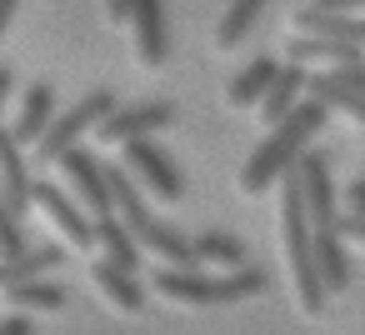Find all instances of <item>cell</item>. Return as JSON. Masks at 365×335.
<instances>
[{"mask_svg": "<svg viewBox=\"0 0 365 335\" xmlns=\"http://www.w3.org/2000/svg\"><path fill=\"white\" fill-rule=\"evenodd\" d=\"M340 230H345L355 245H365V215H355V210H350V215H340Z\"/></svg>", "mask_w": 365, "mask_h": 335, "instance_id": "28", "label": "cell"}, {"mask_svg": "<svg viewBox=\"0 0 365 335\" xmlns=\"http://www.w3.org/2000/svg\"><path fill=\"white\" fill-rule=\"evenodd\" d=\"M51 120H56V91H51L46 81H36V86L21 96V110H16V120H11V135H16L21 145H36V140L51 130Z\"/></svg>", "mask_w": 365, "mask_h": 335, "instance_id": "14", "label": "cell"}, {"mask_svg": "<svg viewBox=\"0 0 365 335\" xmlns=\"http://www.w3.org/2000/svg\"><path fill=\"white\" fill-rule=\"evenodd\" d=\"M106 11H110V21L120 26V21H130V0H106Z\"/></svg>", "mask_w": 365, "mask_h": 335, "instance_id": "30", "label": "cell"}, {"mask_svg": "<svg viewBox=\"0 0 365 335\" xmlns=\"http://www.w3.org/2000/svg\"><path fill=\"white\" fill-rule=\"evenodd\" d=\"M31 205L51 220V230H56L71 250H91V245H96V220L71 200V190H66V185L36 180V185H31Z\"/></svg>", "mask_w": 365, "mask_h": 335, "instance_id": "8", "label": "cell"}, {"mask_svg": "<svg viewBox=\"0 0 365 335\" xmlns=\"http://www.w3.org/2000/svg\"><path fill=\"white\" fill-rule=\"evenodd\" d=\"M125 26L135 31V61L145 71L165 66L170 41H165V6H160V0H130V21Z\"/></svg>", "mask_w": 365, "mask_h": 335, "instance_id": "10", "label": "cell"}, {"mask_svg": "<svg viewBox=\"0 0 365 335\" xmlns=\"http://www.w3.org/2000/svg\"><path fill=\"white\" fill-rule=\"evenodd\" d=\"M280 250H285V270H290V290H295L300 315H320L325 310V285H320V265H315L305 200H300V185L290 175L280 180Z\"/></svg>", "mask_w": 365, "mask_h": 335, "instance_id": "4", "label": "cell"}, {"mask_svg": "<svg viewBox=\"0 0 365 335\" xmlns=\"http://www.w3.org/2000/svg\"><path fill=\"white\" fill-rule=\"evenodd\" d=\"M295 36H335L350 46H365V16H325V11H300L295 16Z\"/></svg>", "mask_w": 365, "mask_h": 335, "instance_id": "22", "label": "cell"}, {"mask_svg": "<svg viewBox=\"0 0 365 335\" xmlns=\"http://www.w3.org/2000/svg\"><path fill=\"white\" fill-rule=\"evenodd\" d=\"M310 11H325V16H365V0H310Z\"/></svg>", "mask_w": 365, "mask_h": 335, "instance_id": "25", "label": "cell"}, {"mask_svg": "<svg viewBox=\"0 0 365 335\" xmlns=\"http://www.w3.org/2000/svg\"><path fill=\"white\" fill-rule=\"evenodd\" d=\"M190 250H195V265L200 270H240L245 265V245L230 230H205V235L190 240Z\"/></svg>", "mask_w": 365, "mask_h": 335, "instance_id": "20", "label": "cell"}, {"mask_svg": "<svg viewBox=\"0 0 365 335\" xmlns=\"http://www.w3.org/2000/svg\"><path fill=\"white\" fill-rule=\"evenodd\" d=\"M305 96H310V100H320L325 110H335V115H350L355 125H365V96H360V91H350L340 76H310Z\"/></svg>", "mask_w": 365, "mask_h": 335, "instance_id": "21", "label": "cell"}, {"mask_svg": "<svg viewBox=\"0 0 365 335\" xmlns=\"http://www.w3.org/2000/svg\"><path fill=\"white\" fill-rule=\"evenodd\" d=\"M110 110H115V96H110V91H86L71 110H56L51 130L36 140V160H61V155H66L71 145H81Z\"/></svg>", "mask_w": 365, "mask_h": 335, "instance_id": "5", "label": "cell"}, {"mask_svg": "<svg viewBox=\"0 0 365 335\" xmlns=\"http://www.w3.org/2000/svg\"><path fill=\"white\" fill-rule=\"evenodd\" d=\"M265 6H270V0H230L225 16H220V26H215V46H220V51H235V46L250 36V26L260 21Z\"/></svg>", "mask_w": 365, "mask_h": 335, "instance_id": "23", "label": "cell"}, {"mask_svg": "<svg viewBox=\"0 0 365 335\" xmlns=\"http://www.w3.org/2000/svg\"><path fill=\"white\" fill-rule=\"evenodd\" d=\"M56 165H61V180H66L71 200H76L91 220L115 215V205H110V185H106V160H96L86 145H71Z\"/></svg>", "mask_w": 365, "mask_h": 335, "instance_id": "6", "label": "cell"}, {"mask_svg": "<svg viewBox=\"0 0 365 335\" xmlns=\"http://www.w3.org/2000/svg\"><path fill=\"white\" fill-rule=\"evenodd\" d=\"M355 61H365V46H350V41H335V36H295L290 41V51H285V66H330V71H340V66H355Z\"/></svg>", "mask_w": 365, "mask_h": 335, "instance_id": "12", "label": "cell"}, {"mask_svg": "<svg viewBox=\"0 0 365 335\" xmlns=\"http://www.w3.org/2000/svg\"><path fill=\"white\" fill-rule=\"evenodd\" d=\"M120 165H125L130 180H135L145 195H155V200H180V195H185V180H180L175 160H170L155 140H130V145H120Z\"/></svg>", "mask_w": 365, "mask_h": 335, "instance_id": "7", "label": "cell"}, {"mask_svg": "<svg viewBox=\"0 0 365 335\" xmlns=\"http://www.w3.org/2000/svg\"><path fill=\"white\" fill-rule=\"evenodd\" d=\"M305 86H310V76H305L300 66H280V76L270 81L265 100L255 105V110H260V120H265V125H280V120L305 100Z\"/></svg>", "mask_w": 365, "mask_h": 335, "instance_id": "16", "label": "cell"}, {"mask_svg": "<svg viewBox=\"0 0 365 335\" xmlns=\"http://www.w3.org/2000/svg\"><path fill=\"white\" fill-rule=\"evenodd\" d=\"M91 280H96L101 300H106L115 315H140V310H145V285H140L130 270H120V265H110V260H96V265H91Z\"/></svg>", "mask_w": 365, "mask_h": 335, "instance_id": "13", "label": "cell"}, {"mask_svg": "<svg viewBox=\"0 0 365 335\" xmlns=\"http://www.w3.org/2000/svg\"><path fill=\"white\" fill-rule=\"evenodd\" d=\"M345 195H350V210H355V215H365V180H355Z\"/></svg>", "mask_w": 365, "mask_h": 335, "instance_id": "29", "label": "cell"}, {"mask_svg": "<svg viewBox=\"0 0 365 335\" xmlns=\"http://www.w3.org/2000/svg\"><path fill=\"white\" fill-rule=\"evenodd\" d=\"M175 120V105L170 100H140V105H125V110H110L101 125H96V140L106 150H120L130 140H150L155 130H165Z\"/></svg>", "mask_w": 365, "mask_h": 335, "instance_id": "9", "label": "cell"}, {"mask_svg": "<svg viewBox=\"0 0 365 335\" xmlns=\"http://www.w3.org/2000/svg\"><path fill=\"white\" fill-rule=\"evenodd\" d=\"M31 170H26V145L11 135V125H0V195L16 215L31 210Z\"/></svg>", "mask_w": 365, "mask_h": 335, "instance_id": "11", "label": "cell"}, {"mask_svg": "<svg viewBox=\"0 0 365 335\" xmlns=\"http://www.w3.org/2000/svg\"><path fill=\"white\" fill-rule=\"evenodd\" d=\"M11 86H16L11 66H0V110H6V100H11Z\"/></svg>", "mask_w": 365, "mask_h": 335, "instance_id": "31", "label": "cell"}, {"mask_svg": "<svg viewBox=\"0 0 365 335\" xmlns=\"http://www.w3.org/2000/svg\"><path fill=\"white\" fill-rule=\"evenodd\" d=\"M290 180L300 185L305 200V220H310V240H315V265H320V285L325 295L350 290V255H345V230H340V210H335V180L325 155L305 150L290 170Z\"/></svg>", "mask_w": 365, "mask_h": 335, "instance_id": "1", "label": "cell"}, {"mask_svg": "<svg viewBox=\"0 0 365 335\" xmlns=\"http://www.w3.org/2000/svg\"><path fill=\"white\" fill-rule=\"evenodd\" d=\"M270 285V275L260 265H240V270H220V275H205L200 265L190 270H175V265H160L150 290L170 305H190V310H220V305H240V300H255L260 290Z\"/></svg>", "mask_w": 365, "mask_h": 335, "instance_id": "3", "label": "cell"}, {"mask_svg": "<svg viewBox=\"0 0 365 335\" xmlns=\"http://www.w3.org/2000/svg\"><path fill=\"white\" fill-rule=\"evenodd\" d=\"M31 240H26V230H21V215L6 205V195H0V255H21Z\"/></svg>", "mask_w": 365, "mask_h": 335, "instance_id": "24", "label": "cell"}, {"mask_svg": "<svg viewBox=\"0 0 365 335\" xmlns=\"http://www.w3.org/2000/svg\"><path fill=\"white\" fill-rule=\"evenodd\" d=\"M275 76H280V61H270V56L250 61V66H245V71L225 86V105H230V110H250V105H260Z\"/></svg>", "mask_w": 365, "mask_h": 335, "instance_id": "18", "label": "cell"}, {"mask_svg": "<svg viewBox=\"0 0 365 335\" xmlns=\"http://www.w3.org/2000/svg\"><path fill=\"white\" fill-rule=\"evenodd\" d=\"M330 76H340L350 91H360V96H365V61H355V66H340V71H330Z\"/></svg>", "mask_w": 365, "mask_h": 335, "instance_id": "27", "label": "cell"}, {"mask_svg": "<svg viewBox=\"0 0 365 335\" xmlns=\"http://www.w3.org/2000/svg\"><path fill=\"white\" fill-rule=\"evenodd\" d=\"M325 105L320 100H300L280 125H270V135L255 145V155H245V165H240V195H265V190H275L290 170H295V160L310 150V140L320 135V125H325Z\"/></svg>", "mask_w": 365, "mask_h": 335, "instance_id": "2", "label": "cell"}, {"mask_svg": "<svg viewBox=\"0 0 365 335\" xmlns=\"http://www.w3.org/2000/svg\"><path fill=\"white\" fill-rule=\"evenodd\" d=\"M0 335H36V320L31 315H0Z\"/></svg>", "mask_w": 365, "mask_h": 335, "instance_id": "26", "label": "cell"}, {"mask_svg": "<svg viewBox=\"0 0 365 335\" xmlns=\"http://www.w3.org/2000/svg\"><path fill=\"white\" fill-rule=\"evenodd\" d=\"M61 265H66V245H26L21 255H0V290L36 280V275H51Z\"/></svg>", "mask_w": 365, "mask_h": 335, "instance_id": "15", "label": "cell"}, {"mask_svg": "<svg viewBox=\"0 0 365 335\" xmlns=\"http://www.w3.org/2000/svg\"><path fill=\"white\" fill-rule=\"evenodd\" d=\"M96 245H101V260H110V265H120V270H130V275H140V240L115 220V215H106V220H96Z\"/></svg>", "mask_w": 365, "mask_h": 335, "instance_id": "19", "label": "cell"}, {"mask_svg": "<svg viewBox=\"0 0 365 335\" xmlns=\"http://www.w3.org/2000/svg\"><path fill=\"white\" fill-rule=\"evenodd\" d=\"M0 295H6V305H11L16 315H51V310H61V305L71 300L66 285H56V280H46V275L21 280V285H6Z\"/></svg>", "mask_w": 365, "mask_h": 335, "instance_id": "17", "label": "cell"}]
</instances>
